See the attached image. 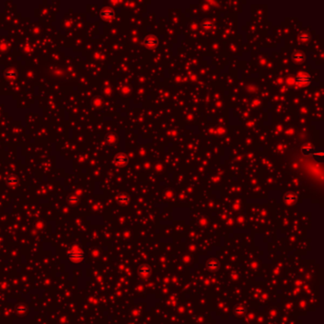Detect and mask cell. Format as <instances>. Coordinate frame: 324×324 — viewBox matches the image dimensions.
Wrapping results in <instances>:
<instances>
[{
  "label": "cell",
  "mask_w": 324,
  "mask_h": 324,
  "mask_svg": "<svg viewBox=\"0 0 324 324\" xmlns=\"http://www.w3.org/2000/svg\"><path fill=\"white\" fill-rule=\"evenodd\" d=\"M68 255L69 260L74 262V263H79L82 262L84 260H85V252L83 251V249L80 247L79 245H72L69 248Z\"/></svg>",
  "instance_id": "obj_1"
},
{
  "label": "cell",
  "mask_w": 324,
  "mask_h": 324,
  "mask_svg": "<svg viewBox=\"0 0 324 324\" xmlns=\"http://www.w3.org/2000/svg\"><path fill=\"white\" fill-rule=\"evenodd\" d=\"M295 81L296 83L299 86H302V87H305L307 85H309L311 80H310V77L306 74H299L296 78H295Z\"/></svg>",
  "instance_id": "obj_2"
},
{
  "label": "cell",
  "mask_w": 324,
  "mask_h": 324,
  "mask_svg": "<svg viewBox=\"0 0 324 324\" xmlns=\"http://www.w3.org/2000/svg\"><path fill=\"white\" fill-rule=\"evenodd\" d=\"M157 44H158V41L155 37L148 36L145 39V45L147 48H154L157 46Z\"/></svg>",
  "instance_id": "obj_3"
},
{
  "label": "cell",
  "mask_w": 324,
  "mask_h": 324,
  "mask_svg": "<svg viewBox=\"0 0 324 324\" xmlns=\"http://www.w3.org/2000/svg\"><path fill=\"white\" fill-rule=\"evenodd\" d=\"M115 162H116V165H125L127 163V158L125 156V155L120 154L116 157Z\"/></svg>",
  "instance_id": "obj_4"
},
{
  "label": "cell",
  "mask_w": 324,
  "mask_h": 324,
  "mask_svg": "<svg viewBox=\"0 0 324 324\" xmlns=\"http://www.w3.org/2000/svg\"><path fill=\"white\" fill-rule=\"evenodd\" d=\"M296 200H297L296 196L294 195V194H292V193H288V194H286V195L284 196V200H285V203L288 204H294V203L296 202Z\"/></svg>",
  "instance_id": "obj_5"
},
{
  "label": "cell",
  "mask_w": 324,
  "mask_h": 324,
  "mask_svg": "<svg viewBox=\"0 0 324 324\" xmlns=\"http://www.w3.org/2000/svg\"><path fill=\"white\" fill-rule=\"evenodd\" d=\"M293 59L296 61V62H303L304 60H305V55H304L302 53H296L294 55H293Z\"/></svg>",
  "instance_id": "obj_6"
},
{
  "label": "cell",
  "mask_w": 324,
  "mask_h": 324,
  "mask_svg": "<svg viewBox=\"0 0 324 324\" xmlns=\"http://www.w3.org/2000/svg\"><path fill=\"white\" fill-rule=\"evenodd\" d=\"M139 272H140L141 276H143V277H146L147 275H149V274H150V269L148 268V267H146V266H142V267L140 268Z\"/></svg>",
  "instance_id": "obj_7"
},
{
  "label": "cell",
  "mask_w": 324,
  "mask_h": 324,
  "mask_svg": "<svg viewBox=\"0 0 324 324\" xmlns=\"http://www.w3.org/2000/svg\"><path fill=\"white\" fill-rule=\"evenodd\" d=\"M15 311H16L18 314L22 315V314H24V313L27 312V308H26V306H24V305H19V306L16 307Z\"/></svg>",
  "instance_id": "obj_8"
},
{
  "label": "cell",
  "mask_w": 324,
  "mask_h": 324,
  "mask_svg": "<svg viewBox=\"0 0 324 324\" xmlns=\"http://www.w3.org/2000/svg\"><path fill=\"white\" fill-rule=\"evenodd\" d=\"M118 202L120 203V204H127L128 203V198L127 197V196H120V197H118Z\"/></svg>",
  "instance_id": "obj_9"
},
{
  "label": "cell",
  "mask_w": 324,
  "mask_h": 324,
  "mask_svg": "<svg viewBox=\"0 0 324 324\" xmlns=\"http://www.w3.org/2000/svg\"><path fill=\"white\" fill-rule=\"evenodd\" d=\"M112 14H113V12L111 11H109V10H106L105 11L103 12V16H106V17L112 16Z\"/></svg>",
  "instance_id": "obj_10"
},
{
  "label": "cell",
  "mask_w": 324,
  "mask_h": 324,
  "mask_svg": "<svg viewBox=\"0 0 324 324\" xmlns=\"http://www.w3.org/2000/svg\"><path fill=\"white\" fill-rule=\"evenodd\" d=\"M69 202H70V203H76V202H77V199H76V198H70V199H69Z\"/></svg>",
  "instance_id": "obj_11"
}]
</instances>
